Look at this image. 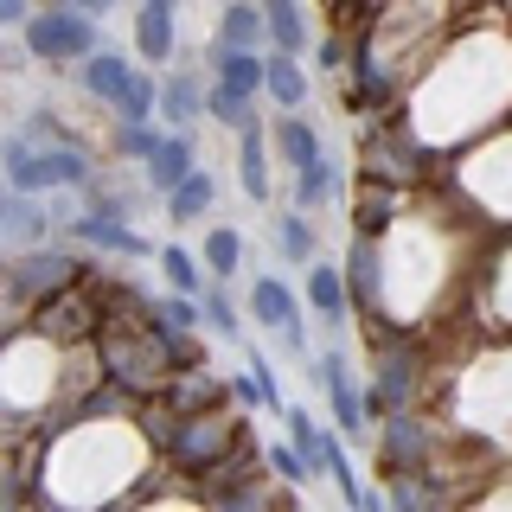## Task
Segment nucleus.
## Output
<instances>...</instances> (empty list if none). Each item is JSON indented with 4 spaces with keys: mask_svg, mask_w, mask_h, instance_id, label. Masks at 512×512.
<instances>
[{
    "mask_svg": "<svg viewBox=\"0 0 512 512\" xmlns=\"http://www.w3.org/2000/svg\"><path fill=\"white\" fill-rule=\"evenodd\" d=\"M192 173H199V167H192V141L186 135H160V148L148 154V186L173 192L180 180H192Z\"/></svg>",
    "mask_w": 512,
    "mask_h": 512,
    "instance_id": "6",
    "label": "nucleus"
},
{
    "mask_svg": "<svg viewBox=\"0 0 512 512\" xmlns=\"http://www.w3.org/2000/svg\"><path fill=\"white\" fill-rule=\"evenodd\" d=\"M269 468H276L282 480H308L314 468H308V455H301L295 442H269Z\"/></svg>",
    "mask_w": 512,
    "mask_h": 512,
    "instance_id": "26",
    "label": "nucleus"
},
{
    "mask_svg": "<svg viewBox=\"0 0 512 512\" xmlns=\"http://www.w3.org/2000/svg\"><path fill=\"white\" fill-rule=\"evenodd\" d=\"M212 71H218V84H231V90H269V58H256L250 45H231V39H218L212 45Z\"/></svg>",
    "mask_w": 512,
    "mask_h": 512,
    "instance_id": "4",
    "label": "nucleus"
},
{
    "mask_svg": "<svg viewBox=\"0 0 512 512\" xmlns=\"http://www.w3.org/2000/svg\"><path fill=\"white\" fill-rule=\"evenodd\" d=\"M237 397H244V404H263V410H282L276 372H269V359H263V352H256V359H250V372L237 378Z\"/></svg>",
    "mask_w": 512,
    "mask_h": 512,
    "instance_id": "20",
    "label": "nucleus"
},
{
    "mask_svg": "<svg viewBox=\"0 0 512 512\" xmlns=\"http://www.w3.org/2000/svg\"><path fill=\"white\" fill-rule=\"evenodd\" d=\"M122 148H128V154H135V160H148V154L160 148V135H154V128H148V122H128V128H122Z\"/></svg>",
    "mask_w": 512,
    "mask_h": 512,
    "instance_id": "28",
    "label": "nucleus"
},
{
    "mask_svg": "<svg viewBox=\"0 0 512 512\" xmlns=\"http://www.w3.org/2000/svg\"><path fill=\"white\" fill-rule=\"evenodd\" d=\"M212 192H218V186H212V173H192V180H180V186L167 192V199H173L167 212L180 218V224H192V218L205 212V205H212Z\"/></svg>",
    "mask_w": 512,
    "mask_h": 512,
    "instance_id": "19",
    "label": "nucleus"
},
{
    "mask_svg": "<svg viewBox=\"0 0 512 512\" xmlns=\"http://www.w3.org/2000/svg\"><path fill=\"white\" fill-rule=\"evenodd\" d=\"M276 141H282V160H288V167H308V160H320V135L295 116V109L276 122Z\"/></svg>",
    "mask_w": 512,
    "mask_h": 512,
    "instance_id": "14",
    "label": "nucleus"
},
{
    "mask_svg": "<svg viewBox=\"0 0 512 512\" xmlns=\"http://www.w3.org/2000/svg\"><path fill=\"white\" fill-rule=\"evenodd\" d=\"M282 250H288V263H308L314 256V224L308 218H282Z\"/></svg>",
    "mask_w": 512,
    "mask_h": 512,
    "instance_id": "25",
    "label": "nucleus"
},
{
    "mask_svg": "<svg viewBox=\"0 0 512 512\" xmlns=\"http://www.w3.org/2000/svg\"><path fill=\"white\" fill-rule=\"evenodd\" d=\"M199 308H205V327H212L218 340H237V308L218 295V288H205V301H199Z\"/></svg>",
    "mask_w": 512,
    "mask_h": 512,
    "instance_id": "24",
    "label": "nucleus"
},
{
    "mask_svg": "<svg viewBox=\"0 0 512 512\" xmlns=\"http://www.w3.org/2000/svg\"><path fill=\"white\" fill-rule=\"evenodd\" d=\"M26 52L32 58H90L96 32L84 13H39V20H26Z\"/></svg>",
    "mask_w": 512,
    "mask_h": 512,
    "instance_id": "3",
    "label": "nucleus"
},
{
    "mask_svg": "<svg viewBox=\"0 0 512 512\" xmlns=\"http://www.w3.org/2000/svg\"><path fill=\"white\" fill-rule=\"evenodd\" d=\"M199 84H192V77H167V90H160V116H167L173 128H186L192 116H199Z\"/></svg>",
    "mask_w": 512,
    "mask_h": 512,
    "instance_id": "18",
    "label": "nucleus"
},
{
    "mask_svg": "<svg viewBox=\"0 0 512 512\" xmlns=\"http://www.w3.org/2000/svg\"><path fill=\"white\" fill-rule=\"evenodd\" d=\"M77 7H103V13H109V7H116V0H77Z\"/></svg>",
    "mask_w": 512,
    "mask_h": 512,
    "instance_id": "32",
    "label": "nucleus"
},
{
    "mask_svg": "<svg viewBox=\"0 0 512 512\" xmlns=\"http://www.w3.org/2000/svg\"><path fill=\"white\" fill-rule=\"evenodd\" d=\"M327 192H333V167H327V154L308 160V167H295V205H327Z\"/></svg>",
    "mask_w": 512,
    "mask_h": 512,
    "instance_id": "21",
    "label": "nucleus"
},
{
    "mask_svg": "<svg viewBox=\"0 0 512 512\" xmlns=\"http://www.w3.org/2000/svg\"><path fill=\"white\" fill-rule=\"evenodd\" d=\"M64 276H71V263H64V256H58V263H32V269H20V288H32V282H64Z\"/></svg>",
    "mask_w": 512,
    "mask_h": 512,
    "instance_id": "29",
    "label": "nucleus"
},
{
    "mask_svg": "<svg viewBox=\"0 0 512 512\" xmlns=\"http://www.w3.org/2000/svg\"><path fill=\"white\" fill-rule=\"evenodd\" d=\"M263 20H269L276 52H301V45H308V26H301V7H295V0H263Z\"/></svg>",
    "mask_w": 512,
    "mask_h": 512,
    "instance_id": "12",
    "label": "nucleus"
},
{
    "mask_svg": "<svg viewBox=\"0 0 512 512\" xmlns=\"http://www.w3.org/2000/svg\"><path fill=\"white\" fill-rule=\"evenodd\" d=\"M314 372H320V384H327V397H333V423H340L346 436H359L365 410H359V391H352V378H346V359L327 352V359H314Z\"/></svg>",
    "mask_w": 512,
    "mask_h": 512,
    "instance_id": "5",
    "label": "nucleus"
},
{
    "mask_svg": "<svg viewBox=\"0 0 512 512\" xmlns=\"http://www.w3.org/2000/svg\"><path fill=\"white\" fill-rule=\"evenodd\" d=\"M263 32H269V20H263V7H244V0H231L224 7V26H218V39H231V45H263Z\"/></svg>",
    "mask_w": 512,
    "mask_h": 512,
    "instance_id": "15",
    "label": "nucleus"
},
{
    "mask_svg": "<svg viewBox=\"0 0 512 512\" xmlns=\"http://www.w3.org/2000/svg\"><path fill=\"white\" fill-rule=\"evenodd\" d=\"M84 84L103 96V103H116V116L122 122H148L154 109H160V90L148 84V77H135L128 64L116 58V52H90V64H84Z\"/></svg>",
    "mask_w": 512,
    "mask_h": 512,
    "instance_id": "2",
    "label": "nucleus"
},
{
    "mask_svg": "<svg viewBox=\"0 0 512 512\" xmlns=\"http://www.w3.org/2000/svg\"><path fill=\"white\" fill-rule=\"evenodd\" d=\"M250 308H256V320L263 327H276V333H288L295 327V295L276 282V276H256V295H250Z\"/></svg>",
    "mask_w": 512,
    "mask_h": 512,
    "instance_id": "10",
    "label": "nucleus"
},
{
    "mask_svg": "<svg viewBox=\"0 0 512 512\" xmlns=\"http://www.w3.org/2000/svg\"><path fill=\"white\" fill-rule=\"evenodd\" d=\"M173 0H148V7H141V20H135V52L141 58H173Z\"/></svg>",
    "mask_w": 512,
    "mask_h": 512,
    "instance_id": "7",
    "label": "nucleus"
},
{
    "mask_svg": "<svg viewBox=\"0 0 512 512\" xmlns=\"http://www.w3.org/2000/svg\"><path fill=\"white\" fill-rule=\"evenodd\" d=\"M0 20H7V26H26V0H0Z\"/></svg>",
    "mask_w": 512,
    "mask_h": 512,
    "instance_id": "30",
    "label": "nucleus"
},
{
    "mask_svg": "<svg viewBox=\"0 0 512 512\" xmlns=\"http://www.w3.org/2000/svg\"><path fill=\"white\" fill-rule=\"evenodd\" d=\"M160 269H167V282H173V288H186V295H199V263H192V250L167 244V250H160Z\"/></svg>",
    "mask_w": 512,
    "mask_h": 512,
    "instance_id": "23",
    "label": "nucleus"
},
{
    "mask_svg": "<svg viewBox=\"0 0 512 512\" xmlns=\"http://www.w3.org/2000/svg\"><path fill=\"white\" fill-rule=\"evenodd\" d=\"M205 109L231 128V135H244V128H256V109H250V96L244 90H231V84H212V96H205Z\"/></svg>",
    "mask_w": 512,
    "mask_h": 512,
    "instance_id": "16",
    "label": "nucleus"
},
{
    "mask_svg": "<svg viewBox=\"0 0 512 512\" xmlns=\"http://www.w3.org/2000/svg\"><path fill=\"white\" fill-rule=\"evenodd\" d=\"M327 474H333V487H340V493H346V506H359V512H372V506H378V493H372V487H365V480H359V474H352V461H346V448H340V442H333V436H327Z\"/></svg>",
    "mask_w": 512,
    "mask_h": 512,
    "instance_id": "13",
    "label": "nucleus"
},
{
    "mask_svg": "<svg viewBox=\"0 0 512 512\" xmlns=\"http://www.w3.org/2000/svg\"><path fill=\"white\" fill-rule=\"evenodd\" d=\"M237 141H244V148H237V180H244V192H250L256 205H263V199H269V160H263V128H244V135H237Z\"/></svg>",
    "mask_w": 512,
    "mask_h": 512,
    "instance_id": "9",
    "label": "nucleus"
},
{
    "mask_svg": "<svg viewBox=\"0 0 512 512\" xmlns=\"http://www.w3.org/2000/svg\"><path fill=\"white\" fill-rule=\"evenodd\" d=\"M308 301H314V314L327 320V327H340V320H346V288H340V276H333L327 263L308 269Z\"/></svg>",
    "mask_w": 512,
    "mask_h": 512,
    "instance_id": "11",
    "label": "nucleus"
},
{
    "mask_svg": "<svg viewBox=\"0 0 512 512\" xmlns=\"http://www.w3.org/2000/svg\"><path fill=\"white\" fill-rule=\"evenodd\" d=\"M237 256H244V237H237V231H212V237H205V263H212V276H231Z\"/></svg>",
    "mask_w": 512,
    "mask_h": 512,
    "instance_id": "22",
    "label": "nucleus"
},
{
    "mask_svg": "<svg viewBox=\"0 0 512 512\" xmlns=\"http://www.w3.org/2000/svg\"><path fill=\"white\" fill-rule=\"evenodd\" d=\"M96 212H103V218H128L135 205H128V199H96Z\"/></svg>",
    "mask_w": 512,
    "mask_h": 512,
    "instance_id": "31",
    "label": "nucleus"
},
{
    "mask_svg": "<svg viewBox=\"0 0 512 512\" xmlns=\"http://www.w3.org/2000/svg\"><path fill=\"white\" fill-rule=\"evenodd\" d=\"M7 180L13 192H45V186H84L90 160L58 141V148H26V141H7Z\"/></svg>",
    "mask_w": 512,
    "mask_h": 512,
    "instance_id": "1",
    "label": "nucleus"
},
{
    "mask_svg": "<svg viewBox=\"0 0 512 512\" xmlns=\"http://www.w3.org/2000/svg\"><path fill=\"white\" fill-rule=\"evenodd\" d=\"M7 231H13V237H39V231H45V212H39V205L26 199V192H20V199L7 205Z\"/></svg>",
    "mask_w": 512,
    "mask_h": 512,
    "instance_id": "27",
    "label": "nucleus"
},
{
    "mask_svg": "<svg viewBox=\"0 0 512 512\" xmlns=\"http://www.w3.org/2000/svg\"><path fill=\"white\" fill-rule=\"evenodd\" d=\"M77 237L96 244V250H116V256H141V250H148L122 218H103V212H84V218H77Z\"/></svg>",
    "mask_w": 512,
    "mask_h": 512,
    "instance_id": "8",
    "label": "nucleus"
},
{
    "mask_svg": "<svg viewBox=\"0 0 512 512\" xmlns=\"http://www.w3.org/2000/svg\"><path fill=\"white\" fill-rule=\"evenodd\" d=\"M269 96H276L282 109L308 103V84H301V64H295V52H276V58H269Z\"/></svg>",
    "mask_w": 512,
    "mask_h": 512,
    "instance_id": "17",
    "label": "nucleus"
}]
</instances>
